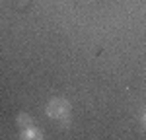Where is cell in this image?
Wrapping results in <instances>:
<instances>
[{"instance_id": "obj_1", "label": "cell", "mask_w": 146, "mask_h": 140, "mask_svg": "<svg viewBox=\"0 0 146 140\" xmlns=\"http://www.w3.org/2000/svg\"><path fill=\"white\" fill-rule=\"evenodd\" d=\"M70 113V105L66 99H51V103L47 105V115L53 119H64Z\"/></svg>"}, {"instance_id": "obj_2", "label": "cell", "mask_w": 146, "mask_h": 140, "mask_svg": "<svg viewBox=\"0 0 146 140\" xmlns=\"http://www.w3.org/2000/svg\"><path fill=\"white\" fill-rule=\"evenodd\" d=\"M144 125H146V115H144Z\"/></svg>"}]
</instances>
